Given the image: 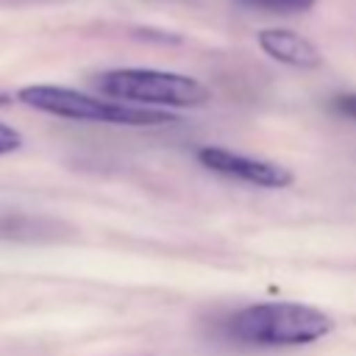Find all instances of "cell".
<instances>
[{
    "mask_svg": "<svg viewBox=\"0 0 356 356\" xmlns=\"http://www.w3.org/2000/svg\"><path fill=\"white\" fill-rule=\"evenodd\" d=\"M231 337L248 345L261 348H295L312 345L334 331L331 314L323 309L295 303V300H270V303H250L239 309L231 323Z\"/></svg>",
    "mask_w": 356,
    "mask_h": 356,
    "instance_id": "cell-1",
    "label": "cell"
},
{
    "mask_svg": "<svg viewBox=\"0 0 356 356\" xmlns=\"http://www.w3.org/2000/svg\"><path fill=\"white\" fill-rule=\"evenodd\" d=\"M17 100L53 114L64 120H81V122H106V125H164V122H178V117L159 111V108H142L131 103H117V100H103L70 86H50V83H36V86H22L17 92Z\"/></svg>",
    "mask_w": 356,
    "mask_h": 356,
    "instance_id": "cell-2",
    "label": "cell"
},
{
    "mask_svg": "<svg viewBox=\"0 0 356 356\" xmlns=\"http://www.w3.org/2000/svg\"><path fill=\"white\" fill-rule=\"evenodd\" d=\"M97 89L117 100L131 106H167V108H197L209 100V89L181 72H164V70H142V67H125V70H108L100 75Z\"/></svg>",
    "mask_w": 356,
    "mask_h": 356,
    "instance_id": "cell-3",
    "label": "cell"
},
{
    "mask_svg": "<svg viewBox=\"0 0 356 356\" xmlns=\"http://www.w3.org/2000/svg\"><path fill=\"white\" fill-rule=\"evenodd\" d=\"M197 161L211 172H220L225 178H236V181H245L253 186H264V189H284L295 181L292 170L284 164L253 159L245 153H234V150L217 147V145H203L197 150Z\"/></svg>",
    "mask_w": 356,
    "mask_h": 356,
    "instance_id": "cell-4",
    "label": "cell"
},
{
    "mask_svg": "<svg viewBox=\"0 0 356 356\" xmlns=\"http://www.w3.org/2000/svg\"><path fill=\"white\" fill-rule=\"evenodd\" d=\"M259 47L270 58H275V61H281L286 67L317 70L323 64V53L306 36H300V33H295L289 28H264L259 33Z\"/></svg>",
    "mask_w": 356,
    "mask_h": 356,
    "instance_id": "cell-5",
    "label": "cell"
},
{
    "mask_svg": "<svg viewBox=\"0 0 356 356\" xmlns=\"http://www.w3.org/2000/svg\"><path fill=\"white\" fill-rule=\"evenodd\" d=\"M245 8H259L270 14H295V11H309L317 0H236Z\"/></svg>",
    "mask_w": 356,
    "mask_h": 356,
    "instance_id": "cell-6",
    "label": "cell"
},
{
    "mask_svg": "<svg viewBox=\"0 0 356 356\" xmlns=\"http://www.w3.org/2000/svg\"><path fill=\"white\" fill-rule=\"evenodd\" d=\"M22 147V134L6 122H0V156H8Z\"/></svg>",
    "mask_w": 356,
    "mask_h": 356,
    "instance_id": "cell-7",
    "label": "cell"
},
{
    "mask_svg": "<svg viewBox=\"0 0 356 356\" xmlns=\"http://www.w3.org/2000/svg\"><path fill=\"white\" fill-rule=\"evenodd\" d=\"M337 111L339 114H345V117H350V120H356V95H345V97H337Z\"/></svg>",
    "mask_w": 356,
    "mask_h": 356,
    "instance_id": "cell-8",
    "label": "cell"
}]
</instances>
